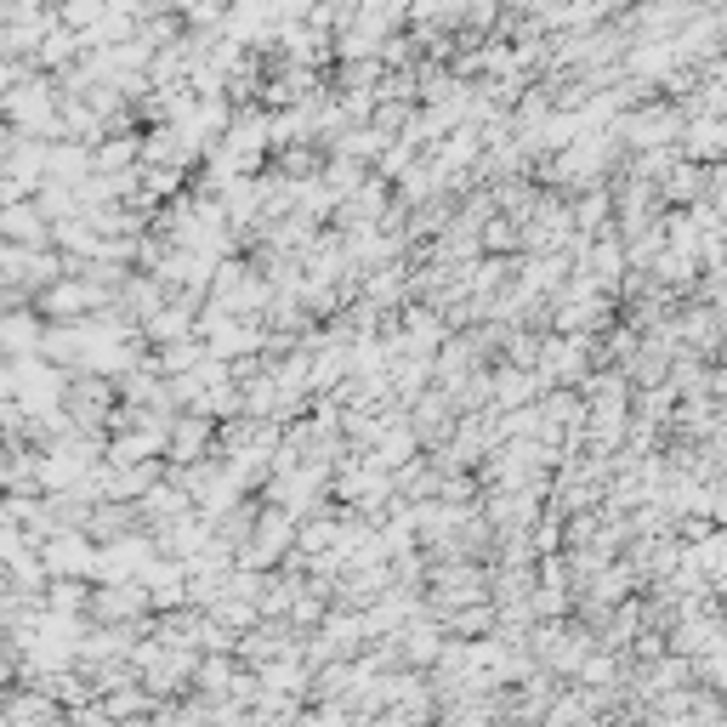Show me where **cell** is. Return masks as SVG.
Listing matches in <instances>:
<instances>
[{"instance_id":"6da1fadb","label":"cell","mask_w":727,"mask_h":727,"mask_svg":"<svg viewBox=\"0 0 727 727\" xmlns=\"http://www.w3.org/2000/svg\"><path fill=\"white\" fill-rule=\"evenodd\" d=\"M0 233L6 239H40V216L29 205H12V211H0Z\"/></svg>"}]
</instances>
